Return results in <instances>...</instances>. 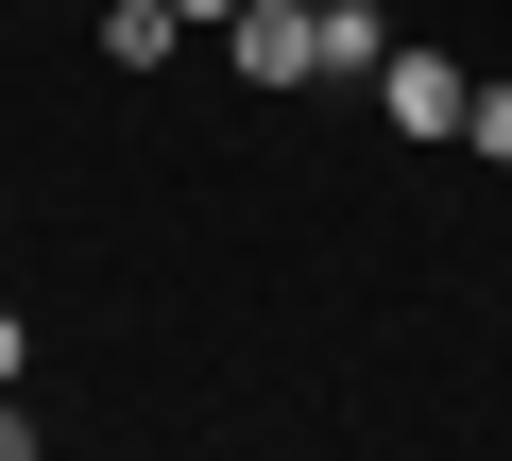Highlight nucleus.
<instances>
[{"label":"nucleus","instance_id":"obj_5","mask_svg":"<svg viewBox=\"0 0 512 461\" xmlns=\"http://www.w3.org/2000/svg\"><path fill=\"white\" fill-rule=\"evenodd\" d=\"M461 154H495V171H512V86H478V103H461Z\"/></svg>","mask_w":512,"mask_h":461},{"label":"nucleus","instance_id":"obj_4","mask_svg":"<svg viewBox=\"0 0 512 461\" xmlns=\"http://www.w3.org/2000/svg\"><path fill=\"white\" fill-rule=\"evenodd\" d=\"M325 69H393V18H376V0H325Z\"/></svg>","mask_w":512,"mask_h":461},{"label":"nucleus","instance_id":"obj_6","mask_svg":"<svg viewBox=\"0 0 512 461\" xmlns=\"http://www.w3.org/2000/svg\"><path fill=\"white\" fill-rule=\"evenodd\" d=\"M0 461H52V427H35V410H18V393H0Z\"/></svg>","mask_w":512,"mask_h":461},{"label":"nucleus","instance_id":"obj_1","mask_svg":"<svg viewBox=\"0 0 512 461\" xmlns=\"http://www.w3.org/2000/svg\"><path fill=\"white\" fill-rule=\"evenodd\" d=\"M222 52H239V86H325V0H239Z\"/></svg>","mask_w":512,"mask_h":461},{"label":"nucleus","instance_id":"obj_2","mask_svg":"<svg viewBox=\"0 0 512 461\" xmlns=\"http://www.w3.org/2000/svg\"><path fill=\"white\" fill-rule=\"evenodd\" d=\"M376 103H393V137H427V154H444V137H461V103H478V69H461V52H410V35H393Z\"/></svg>","mask_w":512,"mask_h":461},{"label":"nucleus","instance_id":"obj_7","mask_svg":"<svg viewBox=\"0 0 512 461\" xmlns=\"http://www.w3.org/2000/svg\"><path fill=\"white\" fill-rule=\"evenodd\" d=\"M18 359H35V325H18V308H0V393H18Z\"/></svg>","mask_w":512,"mask_h":461},{"label":"nucleus","instance_id":"obj_3","mask_svg":"<svg viewBox=\"0 0 512 461\" xmlns=\"http://www.w3.org/2000/svg\"><path fill=\"white\" fill-rule=\"evenodd\" d=\"M171 52H188L171 0H103V69H171Z\"/></svg>","mask_w":512,"mask_h":461},{"label":"nucleus","instance_id":"obj_8","mask_svg":"<svg viewBox=\"0 0 512 461\" xmlns=\"http://www.w3.org/2000/svg\"><path fill=\"white\" fill-rule=\"evenodd\" d=\"M171 18H188V35H222V18H239V0H171Z\"/></svg>","mask_w":512,"mask_h":461}]
</instances>
